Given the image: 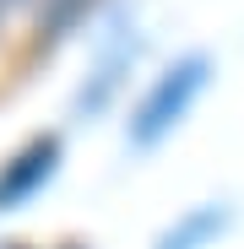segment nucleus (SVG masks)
I'll return each instance as SVG.
<instances>
[{
    "instance_id": "f257e3e1",
    "label": "nucleus",
    "mask_w": 244,
    "mask_h": 249,
    "mask_svg": "<svg viewBox=\"0 0 244 249\" xmlns=\"http://www.w3.org/2000/svg\"><path fill=\"white\" fill-rule=\"evenodd\" d=\"M201 76H206V60H190V65H179V71L163 76V87H157V92H152V103L141 108L136 141H152L163 124H174V114H185V103H190V98H195V87H201Z\"/></svg>"
}]
</instances>
